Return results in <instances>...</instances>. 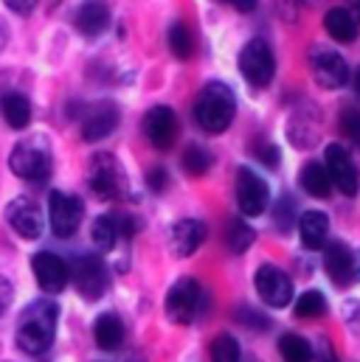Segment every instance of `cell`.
Segmentation results:
<instances>
[{
	"label": "cell",
	"mask_w": 360,
	"mask_h": 362,
	"mask_svg": "<svg viewBox=\"0 0 360 362\" xmlns=\"http://www.w3.org/2000/svg\"><path fill=\"white\" fill-rule=\"evenodd\" d=\"M31 270L37 275V284L45 292H62L71 281V270H68L65 259H60L57 253H48V250H43L31 259Z\"/></svg>",
	"instance_id": "15"
},
{
	"label": "cell",
	"mask_w": 360,
	"mask_h": 362,
	"mask_svg": "<svg viewBox=\"0 0 360 362\" xmlns=\"http://www.w3.org/2000/svg\"><path fill=\"white\" fill-rule=\"evenodd\" d=\"M355 88H358V93H360V71H358V79H355Z\"/></svg>",
	"instance_id": "41"
},
{
	"label": "cell",
	"mask_w": 360,
	"mask_h": 362,
	"mask_svg": "<svg viewBox=\"0 0 360 362\" xmlns=\"http://www.w3.org/2000/svg\"><path fill=\"white\" fill-rule=\"evenodd\" d=\"M0 112L11 129H26L31 121V101L23 93H3L0 95Z\"/></svg>",
	"instance_id": "22"
},
{
	"label": "cell",
	"mask_w": 360,
	"mask_h": 362,
	"mask_svg": "<svg viewBox=\"0 0 360 362\" xmlns=\"http://www.w3.org/2000/svg\"><path fill=\"white\" fill-rule=\"evenodd\" d=\"M211 362H240V346L231 334H220L211 343Z\"/></svg>",
	"instance_id": "31"
},
{
	"label": "cell",
	"mask_w": 360,
	"mask_h": 362,
	"mask_svg": "<svg viewBox=\"0 0 360 362\" xmlns=\"http://www.w3.org/2000/svg\"><path fill=\"white\" fill-rule=\"evenodd\" d=\"M90 236H93V245L99 250H113L116 242H118V219L116 216H99L90 228Z\"/></svg>",
	"instance_id": "26"
},
{
	"label": "cell",
	"mask_w": 360,
	"mask_h": 362,
	"mask_svg": "<svg viewBox=\"0 0 360 362\" xmlns=\"http://www.w3.org/2000/svg\"><path fill=\"white\" fill-rule=\"evenodd\" d=\"M77 28H79V34H85V37H99V34H104L107 31V25H110V8H107V3H101V0H85L82 6H79V11H77Z\"/></svg>",
	"instance_id": "19"
},
{
	"label": "cell",
	"mask_w": 360,
	"mask_h": 362,
	"mask_svg": "<svg viewBox=\"0 0 360 362\" xmlns=\"http://www.w3.org/2000/svg\"><path fill=\"white\" fill-rule=\"evenodd\" d=\"M341 132H344L349 141L360 144V110L358 107H347V110L341 112Z\"/></svg>",
	"instance_id": "32"
},
{
	"label": "cell",
	"mask_w": 360,
	"mask_h": 362,
	"mask_svg": "<svg viewBox=\"0 0 360 362\" xmlns=\"http://www.w3.org/2000/svg\"><path fill=\"white\" fill-rule=\"evenodd\" d=\"M200 306V284L194 278H180L167 295V317L172 323H191V317L197 315Z\"/></svg>",
	"instance_id": "10"
},
{
	"label": "cell",
	"mask_w": 360,
	"mask_h": 362,
	"mask_svg": "<svg viewBox=\"0 0 360 362\" xmlns=\"http://www.w3.org/2000/svg\"><path fill=\"white\" fill-rule=\"evenodd\" d=\"M240 74L245 76L248 85L254 88H268L276 74V59L265 40H248L245 48L240 51Z\"/></svg>",
	"instance_id": "4"
},
{
	"label": "cell",
	"mask_w": 360,
	"mask_h": 362,
	"mask_svg": "<svg viewBox=\"0 0 360 362\" xmlns=\"http://www.w3.org/2000/svg\"><path fill=\"white\" fill-rule=\"evenodd\" d=\"M358 272H360V264H358Z\"/></svg>",
	"instance_id": "42"
},
{
	"label": "cell",
	"mask_w": 360,
	"mask_h": 362,
	"mask_svg": "<svg viewBox=\"0 0 360 362\" xmlns=\"http://www.w3.org/2000/svg\"><path fill=\"white\" fill-rule=\"evenodd\" d=\"M211 163H214V158H211V152L203 149V146H189V149L183 152V169H186L191 177H203V175L211 169Z\"/></svg>",
	"instance_id": "29"
},
{
	"label": "cell",
	"mask_w": 360,
	"mask_h": 362,
	"mask_svg": "<svg viewBox=\"0 0 360 362\" xmlns=\"http://www.w3.org/2000/svg\"><path fill=\"white\" fill-rule=\"evenodd\" d=\"M9 166L17 177L28 182H45L51 177V169H54V158H51V146L43 135H34V138H23L14 149H11V158H9Z\"/></svg>",
	"instance_id": "3"
},
{
	"label": "cell",
	"mask_w": 360,
	"mask_h": 362,
	"mask_svg": "<svg viewBox=\"0 0 360 362\" xmlns=\"http://www.w3.org/2000/svg\"><path fill=\"white\" fill-rule=\"evenodd\" d=\"M118 127V107L110 104V101H99L88 110V115L82 118V138L93 144V141H101L107 138L113 129Z\"/></svg>",
	"instance_id": "17"
},
{
	"label": "cell",
	"mask_w": 360,
	"mask_h": 362,
	"mask_svg": "<svg viewBox=\"0 0 360 362\" xmlns=\"http://www.w3.org/2000/svg\"><path fill=\"white\" fill-rule=\"evenodd\" d=\"M234 115H237V98L228 85H223V82L203 85V90L194 101V121L206 132H211V135L225 132L231 127Z\"/></svg>",
	"instance_id": "2"
},
{
	"label": "cell",
	"mask_w": 360,
	"mask_h": 362,
	"mask_svg": "<svg viewBox=\"0 0 360 362\" xmlns=\"http://www.w3.org/2000/svg\"><path fill=\"white\" fill-rule=\"evenodd\" d=\"M144 135L150 138V144L161 152L172 149L175 146V138H178V115L172 107H152L144 118Z\"/></svg>",
	"instance_id": "12"
},
{
	"label": "cell",
	"mask_w": 360,
	"mask_h": 362,
	"mask_svg": "<svg viewBox=\"0 0 360 362\" xmlns=\"http://www.w3.org/2000/svg\"><path fill=\"white\" fill-rule=\"evenodd\" d=\"M3 3H6L9 11H14L20 17H26V14H31L37 8V0H3Z\"/></svg>",
	"instance_id": "35"
},
{
	"label": "cell",
	"mask_w": 360,
	"mask_h": 362,
	"mask_svg": "<svg viewBox=\"0 0 360 362\" xmlns=\"http://www.w3.org/2000/svg\"><path fill=\"white\" fill-rule=\"evenodd\" d=\"M298 233H301V242H304L307 250L324 247L327 233H330V219H327V214H321V211H307V214L298 219Z\"/></svg>",
	"instance_id": "20"
},
{
	"label": "cell",
	"mask_w": 360,
	"mask_h": 362,
	"mask_svg": "<svg viewBox=\"0 0 360 362\" xmlns=\"http://www.w3.org/2000/svg\"><path fill=\"white\" fill-rule=\"evenodd\" d=\"M257 292L259 298L273 306V309H281L293 300V281L287 278V272H281L273 264H262L257 270Z\"/></svg>",
	"instance_id": "13"
},
{
	"label": "cell",
	"mask_w": 360,
	"mask_h": 362,
	"mask_svg": "<svg viewBox=\"0 0 360 362\" xmlns=\"http://www.w3.org/2000/svg\"><path fill=\"white\" fill-rule=\"evenodd\" d=\"M217 3H228V6H234L237 11H254L259 0H217Z\"/></svg>",
	"instance_id": "39"
},
{
	"label": "cell",
	"mask_w": 360,
	"mask_h": 362,
	"mask_svg": "<svg viewBox=\"0 0 360 362\" xmlns=\"http://www.w3.org/2000/svg\"><path fill=\"white\" fill-rule=\"evenodd\" d=\"M257 158H259L268 169H276V166H279V149H276L273 144H268V141H259V144H257Z\"/></svg>",
	"instance_id": "34"
},
{
	"label": "cell",
	"mask_w": 360,
	"mask_h": 362,
	"mask_svg": "<svg viewBox=\"0 0 360 362\" xmlns=\"http://www.w3.org/2000/svg\"><path fill=\"white\" fill-rule=\"evenodd\" d=\"M287 211H293V202L284 197V199L279 202V230H287V228H290V219H293V216H287Z\"/></svg>",
	"instance_id": "37"
},
{
	"label": "cell",
	"mask_w": 360,
	"mask_h": 362,
	"mask_svg": "<svg viewBox=\"0 0 360 362\" xmlns=\"http://www.w3.org/2000/svg\"><path fill=\"white\" fill-rule=\"evenodd\" d=\"M257 242V230L245 222V219H231L228 230H225V245L231 253H245L251 245Z\"/></svg>",
	"instance_id": "25"
},
{
	"label": "cell",
	"mask_w": 360,
	"mask_h": 362,
	"mask_svg": "<svg viewBox=\"0 0 360 362\" xmlns=\"http://www.w3.org/2000/svg\"><path fill=\"white\" fill-rule=\"evenodd\" d=\"M169 48H172V54H175L178 59H189V57L194 54V40H191L186 23H175V25L169 28Z\"/></svg>",
	"instance_id": "30"
},
{
	"label": "cell",
	"mask_w": 360,
	"mask_h": 362,
	"mask_svg": "<svg viewBox=\"0 0 360 362\" xmlns=\"http://www.w3.org/2000/svg\"><path fill=\"white\" fill-rule=\"evenodd\" d=\"M324 28L338 42H352L358 37V20L352 17L349 8H330L324 17Z\"/></svg>",
	"instance_id": "23"
},
{
	"label": "cell",
	"mask_w": 360,
	"mask_h": 362,
	"mask_svg": "<svg viewBox=\"0 0 360 362\" xmlns=\"http://www.w3.org/2000/svg\"><path fill=\"white\" fill-rule=\"evenodd\" d=\"M298 182H301V188H304L310 197H330V194H332V180H330L327 169H324L321 163H315V160L304 163V169H301V175H298Z\"/></svg>",
	"instance_id": "24"
},
{
	"label": "cell",
	"mask_w": 360,
	"mask_h": 362,
	"mask_svg": "<svg viewBox=\"0 0 360 362\" xmlns=\"http://www.w3.org/2000/svg\"><path fill=\"white\" fill-rule=\"evenodd\" d=\"M11 295H14V292H11V284H9V281L0 275V315L9 309V303H11Z\"/></svg>",
	"instance_id": "38"
},
{
	"label": "cell",
	"mask_w": 360,
	"mask_h": 362,
	"mask_svg": "<svg viewBox=\"0 0 360 362\" xmlns=\"http://www.w3.org/2000/svg\"><path fill=\"white\" fill-rule=\"evenodd\" d=\"M60 309L54 300H34L17 320V346L26 354H45L57 334Z\"/></svg>",
	"instance_id": "1"
},
{
	"label": "cell",
	"mask_w": 360,
	"mask_h": 362,
	"mask_svg": "<svg viewBox=\"0 0 360 362\" xmlns=\"http://www.w3.org/2000/svg\"><path fill=\"white\" fill-rule=\"evenodd\" d=\"M327 175L332 185H338V191H344L347 197H355L360 188V177L358 169H355V160L352 155L341 146V144H330L327 146Z\"/></svg>",
	"instance_id": "11"
},
{
	"label": "cell",
	"mask_w": 360,
	"mask_h": 362,
	"mask_svg": "<svg viewBox=\"0 0 360 362\" xmlns=\"http://www.w3.org/2000/svg\"><path fill=\"white\" fill-rule=\"evenodd\" d=\"M310 71H313V79L321 88H327V90L344 88L349 82V65H347V59L338 51L324 48V45H315L310 51Z\"/></svg>",
	"instance_id": "6"
},
{
	"label": "cell",
	"mask_w": 360,
	"mask_h": 362,
	"mask_svg": "<svg viewBox=\"0 0 360 362\" xmlns=\"http://www.w3.org/2000/svg\"><path fill=\"white\" fill-rule=\"evenodd\" d=\"M237 202H240V211L245 216H259V214L268 211V182L262 180L257 172H251L248 166H242L237 172Z\"/></svg>",
	"instance_id": "8"
},
{
	"label": "cell",
	"mask_w": 360,
	"mask_h": 362,
	"mask_svg": "<svg viewBox=\"0 0 360 362\" xmlns=\"http://www.w3.org/2000/svg\"><path fill=\"white\" fill-rule=\"evenodd\" d=\"M324 267H327V275L332 278V284H338V286H349L358 278V259L344 242L327 245Z\"/></svg>",
	"instance_id": "16"
},
{
	"label": "cell",
	"mask_w": 360,
	"mask_h": 362,
	"mask_svg": "<svg viewBox=\"0 0 360 362\" xmlns=\"http://www.w3.org/2000/svg\"><path fill=\"white\" fill-rule=\"evenodd\" d=\"M349 6H352V11L360 17V0H349Z\"/></svg>",
	"instance_id": "40"
},
{
	"label": "cell",
	"mask_w": 360,
	"mask_h": 362,
	"mask_svg": "<svg viewBox=\"0 0 360 362\" xmlns=\"http://www.w3.org/2000/svg\"><path fill=\"white\" fill-rule=\"evenodd\" d=\"M90 191L101 199H116L124 194V172L118 166V160L113 155H96L90 160V172H88Z\"/></svg>",
	"instance_id": "7"
},
{
	"label": "cell",
	"mask_w": 360,
	"mask_h": 362,
	"mask_svg": "<svg viewBox=\"0 0 360 362\" xmlns=\"http://www.w3.org/2000/svg\"><path fill=\"white\" fill-rule=\"evenodd\" d=\"M279 354L284 362H310L313 360V346L298 334H284L279 340Z\"/></svg>",
	"instance_id": "27"
},
{
	"label": "cell",
	"mask_w": 360,
	"mask_h": 362,
	"mask_svg": "<svg viewBox=\"0 0 360 362\" xmlns=\"http://www.w3.org/2000/svg\"><path fill=\"white\" fill-rule=\"evenodd\" d=\"M93 337H96V346L104 349V351H116L121 343H124V323L118 315L113 312H104L96 317V326H93Z\"/></svg>",
	"instance_id": "21"
},
{
	"label": "cell",
	"mask_w": 360,
	"mask_h": 362,
	"mask_svg": "<svg viewBox=\"0 0 360 362\" xmlns=\"http://www.w3.org/2000/svg\"><path fill=\"white\" fill-rule=\"evenodd\" d=\"M6 219L23 239H40V233H43V211L31 197L11 199L6 208Z\"/></svg>",
	"instance_id": "14"
},
{
	"label": "cell",
	"mask_w": 360,
	"mask_h": 362,
	"mask_svg": "<svg viewBox=\"0 0 360 362\" xmlns=\"http://www.w3.org/2000/svg\"><path fill=\"white\" fill-rule=\"evenodd\" d=\"M147 182H150L152 191H164L167 182H169V175H167V169H152V172L147 175Z\"/></svg>",
	"instance_id": "36"
},
{
	"label": "cell",
	"mask_w": 360,
	"mask_h": 362,
	"mask_svg": "<svg viewBox=\"0 0 360 362\" xmlns=\"http://www.w3.org/2000/svg\"><path fill=\"white\" fill-rule=\"evenodd\" d=\"M237 320L245 323V326H254V329H268V317H262V315H259L257 309H251V306H240Z\"/></svg>",
	"instance_id": "33"
},
{
	"label": "cell",
	"mask_w": 360,
	"mask_h": 362,
	"mask_svg": "<svg viewBox=\"0 0 360 362\" xmlns=\"http://www.w3.org/2000/svg\"><path fill=\"white\" fill-rule=\"evenodd\" d=\"M85 205L79 197L65 194V191H51L48 197V219H51V230L60 239H71L79 230Z\"/></svg>",
	"instance_id": "5"
},
{
	"label": "cell",
	"mask_w": 360,
	"mask_h": 362,
	"mask_svg": "<svg viewBox=\"0 0 360 362\" xmlns=\"http://www.w3.org/2000/svg\"><path fill=\"white\" fill-rule=\"evenodd\" d=\"M68 270H71L74 286L79 289L82 298L96 300V298L104 295L110 278H107V267H104L101 259H96V256H79V259L74 262V267H68Z\"/></svg>",
	"instance_id": "9"
},
{
	"label": "cell",
	"mask_w": 360,
	"mask_h": 362,
	"mask_svg": "<svg viewBox=\"0 0 360 362\" xmlns=\"http://www.w3.org/2000/svg\"><path fill=\"white\" fill-rule=\"evenodd\" d=\"M296 315L304 317V320L324 317V315H327V298H324L318 289H310V292L298 295V300H296Z\"/></svg>",
	"instance_id": "28"
},
{
	"label": "cell",
	"mask_w": 360,
	"mask_h": 362,
	"mask_svg": "<svg viewBox=\"0 0 360 362\" xmlns=\"http://www.w3.org/2000/svg\"><path fill=\"white\" fill-rule=\"evenodd\" d=\"M206 242V225L200 219H180L172 228V253L186 259Z\"/></svg>",
	"instance_id": "18"
}]
</instances>
